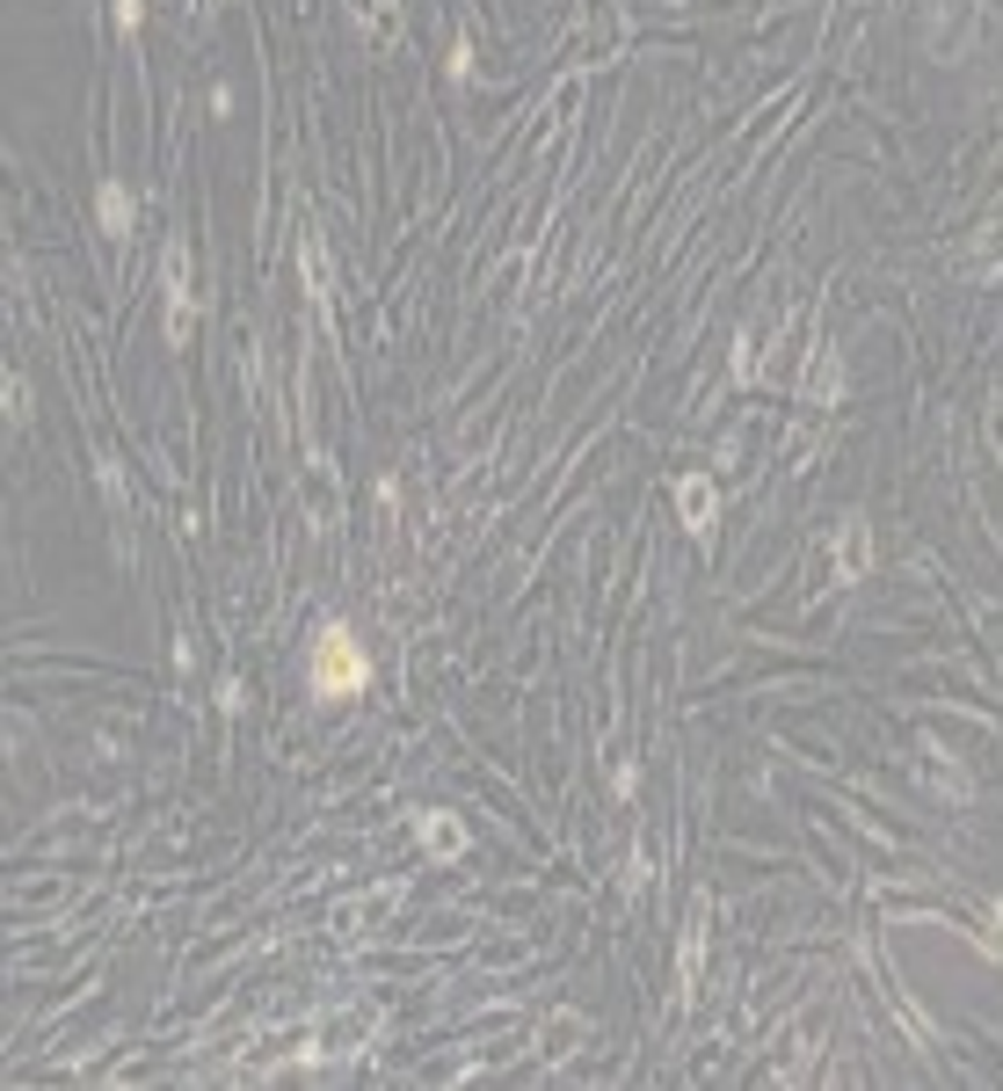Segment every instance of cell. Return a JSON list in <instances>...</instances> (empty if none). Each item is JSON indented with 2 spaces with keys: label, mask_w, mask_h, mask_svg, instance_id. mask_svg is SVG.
Masks as SVG:
<instances>
[{
  "label": "cell",
  "mask_w": 1003,
  "mask_h": 1091,
  "mask_svg": "<svg viewBox=\"0 0 1003 1091\" xmlns=\"http://www.w3.org/2000/svg\"><path fill=\"white\" fill-rule=\"evenodd\" d=\"M371 677V662L364 655H350V633H327L321 640V655H313V691H327V699H335V691H350V685H364Z\"/></svg>",
  "instance_id": "obj_1"
}]
</instances>
